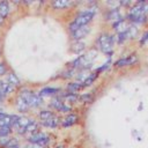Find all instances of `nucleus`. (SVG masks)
I'll return each mask as SVG.
<instances>
[{
    "mask_svg": "<svg viewBox=\"0 0 148 148\" xmlns=\"http://www.w3.org/2000/svg\"><path fill=\"white\" fill-rule=\"evenodd\" d=\"M6 82L7 83H9L12 87H18L20 84H21V81H20V79L17 77V75L15 74V73H7V75H6Z\"/></svg>",
    "mask_w": 148,
    "mask_h": 148,
    "instance_id": "nucleus-14",
    "label": "nucleus"
},
{
    "mask_svg": "<svg viewBox=\"0 0 148 148\" xmlns=\"http://www.w3.org/2000/svg\"><path fill=\"white\" fill-rule=\"evenodd\" d=\"M96 14V9L94 7H88L84 8L83 10H80L76 16L74 17L73 22L76 23L79 27H83V25H89V23L92 21L94 16Z\"/></svg>",
    "mask_w": 148,
    "mask_h": 148,
    "instance_id": "nucleus-1",
    "label": "nucleus"
},
{
    "mask_svg": "<svg viewBox=\"0 0 148 148\" xmlns=\"http://www.w3.org/2000/svg\"><path fill=\"white\" fill-rule=\"evenodd\" d=\"M15 108L20 113H25V112H28L30 110V106H29L28 102L23 97H21L18 95H17V97L15 99Z\"/></svg>",
    "mask_w": 148,
    "mask_h": 148,
    "instance_id": "nucleus-7",
    "label": "nucleus"
},
{
    "mask_svg": "<svg viewBox=\"0 0 148 148\" xmlns=\"http://www.w3.org/2000/svg\"><path fill=\"white\" fill-rule=\"evenodd\" d=\"M61 99L65 103H77L79 102V95L77 94H73V92H64L61 96Z\"/></svg>",
    "mask_w": 148,
    "mask_h": 148,
    "instance_id": "nucleus-15",
    "label": "nucleus"
},
{
    "mask_svg": "<svg viewBox=\"0 0 148 148\" xmlns=\"http://www.w3.org/2000/svg\"><path fill=\"white\" fill-rule=\"evenodd\" d=\"M60 123H61V120H60V118H59L57 114H56L54 117L47 119V120H40V121H39L40 126L47 127V128H57L58 126H60Z\"/></svg>",
    "mask_w": 148,
    "mask_h": 148,
    "instance_id": "nucleus-9",
    "label": "nucleus"
},
{
    "mask_svg": "<svg viewBox=\"0 0 148 148\" xmlns=\"http://www.w3.org/2000/svg\"><path fill=\"white\" fill-rule=\"evenodd\" d=\"M104 17L105 20H109V21H118L120 18H123V15H121V12H120V8H117V7H113V8H110L105 12L104 14Z\"/></svg>",
    "mask_w": 148,
    "mask_h": 148,
    "instance_id": "nucleus-6",
    "label": "nucleus"
},
{
    "mask_svg": "<svg viewBox=\"0 0 148 148\" xmlns=\"http://www.w3.org/2000/svg\"><path fill=\"white\" fill-rule=\"evenodd\" d=\"M5 98H6V97H5V96H3V95H2L1 92H0V104H1L2 102H3V99H5Z\"/></svg>",
    "mask_w": 148,
    "mask_h": 148,
    "instance_id": "nucleus-32",
    "label": "nucleus"
},
{
    "mask_svg": "<svg viewBox=\"0 0 148 148\" xmlns=\"http://www.w3.org/2000/svg\"><path fill=\"white\" fill-rule=\"evenodd\" d=\"M94 99H95V97H94V95L91 92H86V94H82V95L79 96V101L82 102V103H84V104L92 103Z\"/></svg>",
    "mask_w": 148,
    "mask_h": 148,
    "instance_id": "nucleus-24",
    "label": "nucleus"
},
{
    "mask_svg": "<svg viewBox=\"0 0 148 148\" xmlns=\"http://www.w3.org/2000/svg\"><path fill=\"white\" fill-rule=\"evenodd\" d=\"M86 50V43L80 40V42H73L72 46H71V51L75 54H79L81 52H83Z\"/></svg>",
    "mask_w": 148,
    "mask_h": 148,
    "instance_id": "nucleus-16",
    "label": "nucleus"
},
{
    "mask_svg": "<svg viewBox=\"0 0 148 148\" xmlns=\"http://www.w3.org/2000/svg\"><path fill=\"white\" fill-rule=\"evenodd\" d=\"M127 38H128V37H127L126 31H124V32H119V34H117V35H116V42H117V43H119V44L124 43Z\"/></svg>",
    "mask_w": 148,
    "mask_h": 148,
    "instance_id": "nucleus-27",
    "label": "nucleus"
},
{
    "mask_svg": "<svg viewBox=\"0 0 148 148\" xmlns=\"http://www.w3.org/2000/svg\"><path fill=\"white\" fill-rule=\"evenodd\" d=\"M77 120H79L77 114L71 112V113H68V114H66V116L64 117V119L61 120L60 125H61L62 127H69V126H73L74 124H76Z\"/></svg>",
    "mask_w": 148,
    "mask_h": 148,
    "instance_id": "nucleus-10",
    "label": "nucleus"
},
{
    "mask_svg": "<svg viewBox=\"0 0 148 148\" xmlns=\"http://www.w3.org/2000/svg\"><path fill=\"white\" fill-rule=\"evenodd\" d=\"M27 102L30 106V109H36V108H39L43 105L44 101H43V97H40L38 95V92H35V91H31V94L29 95V97L27 98Z\"/></svg>",
    "mask_w": 148,
    "mask_h": 148,
    "instance_id": "nucleus-5",
    "label": "nucleus"
},
{
    "mask_svg": "<svg viewBox=\"0 0 148 148\" xmlns=\"http://www.w3.org/2000/svg\"><path fill=\"white\" fill-rule=\"evenodd\" d=\"M145 44H148V31H145L140 38V45H145Z\"/></svg>",
    "mask_w": 148,
    "mask_h": 148,
    "instance_id": "nucleus-30",
    "label": "nucleus"
},
{
    "mask_svg": "<svg viewBox=\"0 0 148 148\" xmlns=\"http://www.w3.org/2000/svg\"><path fill=\"white\" fill-rule=\"evenodd\" d=\"M3 21H5V18H3V17H2L1 15H0V25H1L2 23H3Z\"/></svg>",
    "mask_w": 148,
    "mask_h": 148,
    "instance_id": "nucleus-33",
    "label": "nucleus"
},
{
    "mask_svg": "<svg viewBox=\"0 0 148 148\" xmlns=\"http://www.w3.org/2000/svg\"><path fill=\"white\" fill-rule=\"evenodd\" d=\"M12 133V128L10 127H6V126H0V139L2 138H8Z\"/></svg>",
    "mask_w": 148,
    "mask_h": 148,
    "instance_id": "nucleus-25",
    "label": "nucleus"
},
{
    "mask_svg": "<svg viewBox=\"0 0 148 148\" xmlns=\"http://www.w3.org/2000/svg\"><path fill=\"white\" fill-rule=\"evenodd\" d=\"M0 146L3 148H20V141L16 138H2L0 139Z\"/></svg>",
    "mask_w": 148,
    "mask_h": 148,
    "instance_id": "nucleus-8",
    "label": "nucleus"
},
{
    "mask_svg": "<svg viewBox=\"0 0 148 148\" xmlns=\"http://www.w3.org/2000/svg\"><path fill=\"white\" fill-rule=\"evenodd\" d=\"M142 15L148 16V2H145L142 6Z\"/></svg>",
    "mask_w": 148,
    "mask_h": 148,
    "instance_id": "nucleus-31",
    "label": "nucleus"
},
{
    "mask_svg": "<svg viewBox=\"0 0 148 148\" xmlns=\"http://www.w3.org/2000/svg\"><path fill=\"white\" fill-rule=\"evenodd\" d=\"M0 56H1V51H0Z\"/></svg>",
    "mask_w": 148,
    "mask_h": 148,
    "instance_id": "nucleus-34",
    "label": "nucleus"
},
{
    "mask_svg": "<svg viewBox=\"0 0 148 148\" xmlns=\"http://www.w3.org/2000/svg\"><path fill=\"white\" fill-rule=\"evenodd\" d=\"M111 37H112V35H110V34H108V32H102V34L97 37V39H96V46L99 49L103 44H105L106 42H109V40L111 39Z\"/></svg>",
    "mask_w": 148,
    "mask_h": 148,
    "instance_id": "nucleus-17",
    "label": "nucleus"
},
{
    "mask_svg": "<svg viewBox=\"0 0 148 148\" xmlns=\"http://www.w3.org/2000/svg\"><path fill=\"white\" fill-rule=\"evenodd\" d=\"M10 12V7H9V3L7 1H0V15L5 18L8 16Z\"/></svg>",
    "mask_w": 148,
    "mask_h": 148,
    "instance_id": "nucleus-21",
    "label": "nucleus"
},
{
    "mask_svg": "<svg viewBox=\"0 0 148 148\" xmlns=\"http://www.w3.org/2000/svg\"><path fill=\"white\" fill-rule=\"evenodd\" d=\"M7 73H8V69H7L6 64L0 62V76H5V75H7Z\"/></svg>",
    "mask_w": 148,
    "mask_h": 148,
    "instance_id": "nucleus-29",
    "label": "nucleus"
},
{
    "mask_svg": "<svg viewBox=\"0 0 148 148\" xmlns=\"http://www.w3.org/2000/svg\"><path fill=\"white\" fill-rule=\"evenodd\" d=\"M89 32H90V27L89 25H83V27H80L79 29H76L75 31L71 32V37L74 42H80L83 38H86V36Z\"/></svg>",
    "mask_w": 148,
    "mask_h": 148,
    "instance_id": "nucleus-3",
    "label": "nucleus"
},
{
    "mask_svg": "<svg viewBox=\"0 0 148 148\" xmlns=\"http://www.w3.org/2000/svg\"><path fill=\"white\" fill-rule=\"evenodd\" d=\"M136 61H138L136 54H130V56H127V57H124V58L118 59V60L114 62V66H116L117 68H121V67H125V66L134 65Z\"/></svg>",
    "mask_w": 148,
    "mask_h": 148,
    "instance_id": "nucleus-4",
    "label": "nucleus"
},
{
    "mask_svg": "<svg viewBox=\"0 0 148 148\" xmlns=\"http://www.w3.org/2000/svg\"><path fill=\"white\" fill-rule=\"evenodd\" d=\"M60 92V89L57 87H44L38 91V95L40 97H47V96H56Z\"/></svg>",
    "mask_w": 148,
    "mask_h": 148,
    "instance_id": "nucleus-11",
    "label": "nucleus"
},
{
    "mask_svg": "<svg viewBox=\"0 0 148 148\" xmlns=\"http://www.w3.org/2000/svg\"><path fill=\"white\" fill-rule=\"evenodd\" d=\"M14 87H12L9 83H7L5 80H0V92L5 96V97H7L8 95H10L13 91H14Z\"/></svg>",
    "mask_w": 148,
    "mask_h": 148,
    "instance_id": "nucleus-12",
    "label": "nucleus"
},
{
    "mask_svg": "<svg viewBox=\"0 0 148 148\" xmlns=\"http://www.w3.org/2000/svg\"><path fill=\"white\" fill-rule=\"evenodd\" d=\"M73 5V2L71 1H66V0H57V1H53L51 3V6L54 8V9H65L67 8L68 6Z\"/></svg>",
    "mask_w": 148,
    "mask_h": 148,
    "instance_id": "nucleus-18",
    "label": "nucleus"
},
{
    "mask_svg": "<svg viewBox=\"0 0 148 148\" xmlns=\"http://www.w3.org/2000/svg\"><path fill=\"white\" fill-rule=\"evenodd\" d=\"M39 126H40V124H39L38 121H36V120L31 119V121L29 123V125L25 127V131H27V132H29V133H31V134H34V133L38 132L37 130H39Z\"/></svg>",
    "mask_w": 148,
    "mask_h": 148,
    "instance_id": "nucleus-23",
    "label": "nucleus"
},
{
    "mask_svg": "<svg viewBox=\"0 0 148 148\" xmlns=\"http://www.w3.org/2000/svg\"><path fill=\"white\" fill-rule=\"evenodd\" d=\"M49 141H50V136L44 132H36L28 138V142L30 145H36L39 147H44L45 145L49 143Z\"/></svg>",
    "mask_w": 148,
    "mask_h": 148,
    "instance_id": "nucleus-2",
    "label": "nucleus"
},
{
    "mask_svg": "<svg viewBox=\"0 0 148 148\" xmlns=\"http://www.w3.org/2000/svg\"><path fill=\"white\" fill-rule=\"evenodd\" d=\"M98 77V74L96 73V72H94V73H89V75L86 77V80L82 82V87L84 88V87H88V86H91L92 83H94V81L96 80Z\"/></svg>",
    "mask_w": 148,
    "mask_h": 148,
    "instance_id": "nucleus-22",
    "label": "nucleus"
},
{
    "mask_svg": "<svg viewBox=\"0 0 148 148\" xmlns=\"http://www.w3.org/2000/svg\"><path fill=\"white\" fill-rule=\"evenodd\" d=\"M82 88H83L82 87V83H80V82H68L67 86H66L67 91L68 92H73V94H76Z\"/></svg>",
    "mask_w": 148,
    "mask_h": 148,
    "instance_id": "nucleus-19",
    "label": "nucleus"
},
{
    "mask_svg": "<svg viewBox=\"0 0 148 148\" xmlns=\"http://www.w3.org/2000/svg\"><path fill=\"white\" fill-rule=\"evenodd\" d=\"M56 113L52 111V110H49V109H45V110H40L38 112V118H39V121L40 120H47L52 117H54Z\"/></svg>",
    "mask_w": 148,
    "mask_h": 148,
    "instance_id": "nucleus-20",
    "label": "nucleus"
},
{
    "mask_svg": "<svg viewBox=\"0 0 148 148\" xmlns=\"http://www.w3.org/2000/svg\"><path fill=\"white\" fill-rule=\"evenodd\" d=\"M127 27H128V25L126 24V20H125V18H120V20H118V21H114L113 24H112V28L117 31V34L126 31V30H127Z\"/></svg>",
    "mask_w": 148,
    "mask_h": 148,
    "instance_id": "nucleus-13",
    "label": "nucleus"
},
{
    "mask_svg": "<svg viewBox=\"0 0 148 148\" xmlns=\"http://www.w3.org/2000/svg\"><path fill=\"white\" fill-rule=\"evenodd\" d=\"M74 73H75V69H74V68H69V69H67L66 72H64L61 76H62L64 79H68V77L71 79V77L74 76Z\"/></svg>",
    "mask_w": 148,
    "mask_h": 148,
    "instance_id": "nucleus-28",
    "label": "nucleus"
},
{
    "mask_svg": "<svg viewBox=\"0 0 148 148\" xmlns=\"http://www.w3.org/2000/svg\"><path fill=\"white\" fill-rule=\"evenodd\" d=\"M57 111H60V112H65V113H71V111H72V108L68 105V104H66L65 102H62L61 104H60V106L57 109Z\"/></svg>",
    "mask_w": 148,
    "mask_h": 148,
    "instance_id": "nucleus-26",
    "label": "nucleus"
}]
</instances>
